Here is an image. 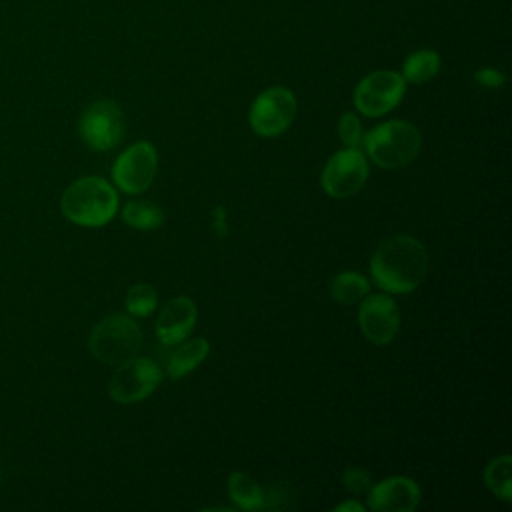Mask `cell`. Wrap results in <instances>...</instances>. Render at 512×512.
Returning <instances> with one entry per match:
<instances>
[{"mask_svg": "<svg viewBox=\"0 0 512 512\" xmlns=\"http://www.w3.org/2000/svg\"><path fill=\"white\" fill-rule=\"evenodd\" d=\"M428 252L424 244L408 234L384 240L370 258V274L378 288L388 294H408L426 278Z\"/></svg>", "mask_w": 512, "mask_h": 512, "instance_id": "obj_1", "label": "cell"}, {"mask_svg": "<svg viewBox=\"0 0 512 512\" xmlns=\"http://www.w3.org/2000/svg\"><path fill=\"white\" fill-rule=\"evenodd\" d=\"M338 134L346 148H358L362 142V126L354 112H344L338 122Z\"/></svg>", "mask_w": 512, "mask_h": 512, "instance_id": "obj_21", "label": "cell"}, {"mask_svg": "<svg viewBox=\"0 0 512 512\" xmlns=\"http://www.w3.org/2000/svg\"><path fill=\"white\" fill-rule=\"evenodd\" d=\"M162 380L160 366L144 356H132L118 364L108 382V394L118 404H136L150 396Z\"/></svg>", "mask_w": 512, "mask_h": 512, "instance_id": "obj_6", "label": "cell"}, {"mask_svg": "<svg viewBox=\"0 0 512 512\" xmlns=\"http://www.w3.org/2000/svg\"><path fill=\"white\" fill-rule=\"evenodd\" d=\"M358 322L360 330L372 344H388L400 330V310L396 302L384 294H366L360 300Z\"/></svg>", "mask_w": 512, "mask_h": 512, "instance_id": "obj_11", "label": "cell"}, {"mask_svg": "<svg viewBox=\"0 0 512 512\" xmlns=\"http://www.w3.org/2000/svg\"><path fill=\"white\" fill-rule=\"evenodd\" d=\"M440 54L430 48L416 50L408 54V58L402 64V78L410 84H424L432 80L440 72Z\"/></svg>", "mask_w": 512, "mask_h": 512, "instance_id": "obj_16", "label": "cell"}, {"mask_svg": "<svg viewBox=\"0 0 512 512\" xmlns=\"http://www.w3.org/2000/svg\"><path fill=\"white\" fill-rule=\"evenodd\" d=\"M510 472H512V458L510 456H498V458L490 460L486 470H484L486 486L490 488L492 494H496L504 502L512 500Z\"/></svg>", "mask_w": 512, "mask_h": 512, "instance_id": "obj_19", "label": "cell"}, {"mask_svg": "<svg viewBox=\"0 0 512 512\" xmlns=\"http://www.w3.org/2000/svg\"><path fill=\"white\" fill-rule=\"evenodd\" d=\"M422 146L418 128L404 120H388L364 136V150L380 168L394 170L410 164Z\"/></svg>", "mask_w": 512, "mask_h": 512, "instance_id": "obj_3", "label": "cell"}, {"mask_svg": "<svg viewBox=\"0 0 512 512\" xmlns=\"http://www.w3.org/2000/svg\"><path fill=\"white\" fill-rule=\"evenodd\" d=\"M296 116V96L284 86L266 88L250 106V128L264 138L282 134Z\"/></svg>", "mask_w": 512, "mask_h": 512, "instance_id": "obj_7", "label": "cell"}, {"mask_svg": "<svg viewBox=\"0 0 512 512\" xmlns=\"http://www.w3.org/2000/svg\"><path fill=\"white\" fill-rule=\"evenodd\" d=\"M476 82H480L486 88H498L504 84V74L494 70V68H480L474 72Z\"/></svg>", "mask_w": 512, "mask_h": 512, "instance_id": "obj_23", "label": "cell"}, {"mask_svg": "<svg viewBox=\"0 0 512 512\" xmlns=\"http://www.w3.org/2000/svg\"><path fill=\"white\" fill-rule=\"evenodd\" d=\"M344 486L354 492V494H362V492H368L372 482H370V474L362 468H348L344 472Z\"/></svg>", "mask_w": 512, "mask_h": 512, "instance_id": "obj_22", "label": "cell"}, {"mask_svg": "<svg viewBox=\"0 0 512 512\" xmlns=\"http://www.w3.org/2000/svg\"><path fill=\"white\" fill-rule=\"evenodd\" d=\"M194 324L196 304L186 296H178L160 310L156 320V336L164 346H176L190 334Z\"/></svg>", "mask_w": 512, "mask_h": 512, "instance_id": "obj_13", "label": "cell"}, {"mask_svg": "<svg viewBox=\"0 0 512 512\" xmlns=\"http://www.w3.org/2000/svg\"><path fill=\"white\" fill-rule=\"evenodd\" d=\"M370 290V282L360 272L344 270L330 282V296L340 304H358Z\"/></svg>", "mask_w": 512, "mask_h": 512, "instance_id": "obj_17", "label": "cell"}, {"mask_svg": "<svg viewBox=\"0 0 512 512\" xmlns=\"http://www.w3.org/2000/svg\"><path fill=\"white\" fill-rule=\"evenodd\" d=\"M140 342L142 334L138 324L128 314H112L92 328L88 348L96 360L118 366L136 356Z\"/></svg>", "mask_w": 512, "mask_h": 512, "instance_id": "obj_4", "label": "cell"}, {"mask_svg": "<svg viewBox=\"0 0 512 512\" xmlns=\"http://www.w3.org/2000/svg\"><path fill=\"white\" fill-rule=\"evenodd\" d=\"M368 180V160L360 148H344L330 156L320 182L328 196L348 198L356 194Z\"/></svg>", "mask_w": 512, "mask_h": 512, "instance_id": "obj_9", "label": "cell"}, {"mask_svg": "<svg viewBox=\"0 0 512 512\" xmlns=\"http://www.w3.org/2000/svg\"><path fill=\"white\" fill-rule=\"evenodd\" d=\"M122 220L136 230H156L164 224V212L150 200H130L122 208Z\"/></svg>", "mask_w": 512, "mask_h": 512, "instance_id": "obj_18", "label": "cell"}, {"mask_svg": "<svg viewBox=\"0 0 512 512\" xmlns=\"http://www.w3.org/2000/svg\"><path fill=\"white\" fill-rule=\"evenodd\" d=\"M406 92V82L396 70H374L366 74L354 88V106L370 118H378L394 110Z\"/></svg>", "mask_w": 512, "mask_h": 512, "instance_id": "obj_5", "label": "cell"}, {"mask_svg": "<svg viewBox=\"0 0 512 512\" xmlns=\"http://www.w3.org/2000/svg\"><path fill=\"white\" fill-rule=\"evenodd\" d=\"M420 502V486L408 476H390L368 490V506L374 512H410Z\"/></svg>", "mask_w": 512, "mask_h": 512, "instance_id": "obj_12", "label": "cell"}, {"mask_svg": "<svg viewBox=\"0 0 512 512\" xmlns=\"http://www.w3.org/2000/svg\"><path fill=\"white\" fill-rule=\"evenodd\" d=\"M230 500L242 510H260L266 506V492L246 472H232L228 476Z\"/></svg>", "mask_w": 512, "mask_h": 512, "instance_id": "obj_15", "label": "cell"}, {"mask_svg": "<svg viewBox=\"0 0 512 512\" xmlns=\"http://www.w3.org/2000/svg\"><path fill=\"white\" fill-rule=\"evenodd\" d=\"M208 352H210V344L206 338H192V340L178 342V346L172 350L166 364L168 376L174 380L186 376L206 360Z\"/></svg>", "mask_w": 512, "mask_h": 512, "instance_id": "obj_14", "label": "cell"}, {"mask_svg": "<svg viewBox=\"0 0 512 512\" xmlns=\"http://www.w3.org/2000/svg\"><path fill=\"white\" fill-rule=\"evenodd\" d=\"M158 292L152 284H134L126 294V310L130 316L142 318L150 316L156 310Z\"/></svg>", "mask_w": 512, "mask_h": 512, "instance_id": "obj_20", "label": "cell"}, {"mask_svg": "<svg viewBox=\"0 0 512 512\" xmlns=\"http://www.w3.org/2000/svg\"><path fill=\"white\" fill-rule=\"evenodd\" d=\"M60 206L70 222L98 228L114 218L118 210V194L108 180L100 176H84L64 190Z\"/></svg>", "mask_w": 512, "mask_h": 512, "instance_id": "obj_2", "label": "cell"}, {"mask_svg": "<svg viewBox=\"0 0 512 512\" xmlns=\"http://www.w3.org/2000/svg\"><path fill=\"white\" fill-rule=\"evenodd\" d=\"M78 132L90 150H112L124 138V114L116 102L96 100L82 112Z\"/></svg>", "mask_w": 512, "mask_h": 512, "instance_id": "obj_8", "label": "cell"}, {"mask_svg": "<svg viewBox=\"0 0 512 512\" xmlns=\"http://www.w3.org/2000/svg\"><path fill=\"white\" fill-rule=\"evenodd\" d=\"M158 154L156 148L142 140L128 146L112 166V180L114 184L126 194H140L144 192L156 174Z\"/></svg>", "mask_w": 512, "mask_h": 512, "instance_id": "obj_10", "label": "cell"}, {"mask_svg": "<svg viewBox=\"0 0 512 512\" xmlns=\"http://www.w3.org/2000/svg\"><path fill=\"white\" fill-rule=\"evenodd\" d=\"M334 510H336V512H362L364 506L358 504V502H354V500H346V502L338 504Z\"/></svg>", "mask_w": 512, "mask_h": 512, "instance_id": "obj_24", "label": "cell"}]
</instances>
